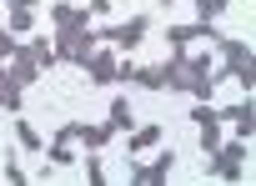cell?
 Listing matches in <instances>:
<instances>
[{"mask_svg":"<svg viewBox=\"0 0 256 186\" xmlns=\"http://www.w3.org/2000/svg\"><path fill=\"white\" fill-rule=\"evenodd\" d=\"M10 61H16V66H10V81H16V86H30V81L40 76V61H36V56H30L26 46H20V51H16Z\"/></svg>","mask_w":256,"mask_h":186,"instance_id":"8","label":"cell"},{"mask_svg":"<svg viewBox=\"0 0 256 186\" xmlns=\"http://www.w3.org/2000/svg\"><path fill=\"white\" fill-rule=\"evenodd\" d=\"M156 136H161V126H141V131L131 136V151H146V146H156Z\"/></svg>","mask_w":256,"mask_h":186,"instance_id":"15","label":"cell"},{"mask_svg":"<svg viewBox=\"0 0 256 186\" xmlns=\"http://www.w3.org/2000/svg\"><path fill=\"white\" fill-rule=\"evenodd\" d=\"M171 161H176L171 151H166V156H156V161H141V166H131V181H136V186H156V181H166Z\"/></svg>","mask_w":256,"mask_h":186,"instance_id":"4","label":"cell"},{"mask_svg":"<svg viewBox=\"0 0 256 186\" xmlns=\"http://www.w3.org/2000/svg\"><path fill=\"white\" fill-rule=\"evenodd\" d=\"M96 41H100V36H90L86 26L60 31V36H56V61H76V66H86V61L96 56Z\"/></svg>","mask_w":256,"mask_h":186,"instance_id":"2","label":"cell"},{"mask_svg":"<svg viewBox=\"0 0 256 186\" xmlns=\"http://www.w3.org/2000/svg\"><path fill=\"white\" fill-rule=\"evenodd\" d=\"M10 6H26V11H30V6H36V0H10Z\"/></svg>","mask_w":256,"mask_h":186,"instance_id":"20","label":"cell"},{"mask_svg":"<svg viewBox=\"0 0 256 186\" xmlns=\"http://www.w3.org/2000/svg\"><path fill=\"white\" fill-rule=\"evenodd\" d=\"M151 31V21L146 16H136V21H126V26H110L100 41H110V46H120V51H131V46H141V36Z\"/></svg>","mask_w":256,"mask_h":186,"instance_id":"3","label":"cell"},{"mask_svg":"<svg viewBox=\"0 0 256 186\" xmlns=\"http://www.w3.org/2000/svg\"><path fill=\"white\" fill-rule=\"evenodd\" d=\"M26 51H30V56H36L40 66H56V46H46V41H30Z\"/></svg>","mask_w":256,"mask_h":186,"instance_id":"17","label":"cell"},{"mask_svg":"<svg viewBox=\"0 0 256 186\" xmlns=\"http://www.w3.org/2000/svg\"><path fill=\"white\" fill-rule=\"evenodd\" d=\"M16 51H20V46H16V41H10V36H6V31H0V66H6V61H10V56H16Z\"/></svg>","mask_w":256,"mask_h":186,"instance_id":"19","label":"cell"},{"mask_svg":"<svg viewBox=\"0 0 256 186\" xmlns=\"http://www.w3.org/2000/svg\"><path fill=\"white\" fill-rule=\"evenodd\" d=\"M0 106H10V111H20V86L6 76V66H0Z\"/></svg>","mask_w":256,"mask_h":186,"instance_id":"13","label":"cell"},{"mask_svg":"<svg viewBox=\"0 0 256 186\" xmlns=\"http://www.w3.org/2000/svg\"><path fill=\"white\" fill-rule=\"evenodd\" d=\"M86 71H90L96 81H116V71H120V66H116V56H110V51H96V56L86 61Z\"/></svg>","mask_w":256,"mask_h":186,"instance_id":"9","label":"cell"},{"mask_svg":"<svg viewBox=\"0 0 256 186\" xmlns=\"http://www.w3.org/2000/svg\"><path fill=\"white\" fill-rule=\"evenodd\" d=\"M10 31H16V36L30 31V11H26V6H10Z\"/></svg>","mask_w":256,"mask_h":186,"instance_id":"18","label":"cell"},{"mask_svg":"<svg viewBox=\"0 0 256 186\" xmlns=\"http://www.w3.org/2000/svg\"><path fill=\"white\" fill-rule=\"evenodd\" d=\"M226 6H231V0H196V16H201V21H216Z\"/></svg>","mask_w":256,"mask_h":186,"instance_id":"16","label":"cell"},{"mask_svg":"<svg viewBox=\"0 0 256 186\" xmlns=\"http://www.w3.org/2000/svg\"><path fill=\"white\" fill-rule=\"evenodd\" d=\"M50 21H56L60 31H76V26H86V11H80V6H56Z\"/></svg>","mask_w":256,"mask_h":186,"instance_id":"10","label":"cell"},{"mask_svg":"<svg viewBox=\"0 0 256 186\" xmlns=\"http://www.w3.org/2000/svg\"><path fill=\"white\" fill-rule=\"evenodd\" d=\"M241 161H246V146H241V141H236V146H216V176L236 181V176H241Z\"/></svg>","mask_w":256,"mask_h":186,"instance_id":"5","label":"cell"},{"mask_svg":"<svg viewBox=\"0 0 256 186\" xmlns=\"http://www.w3.org/2000/svg\"><path fill=\"white\" fill-rule=\"evenodd\" d=\"M191 121H196V126H201V151H216V146H221V131H216V111H211V106H206V101H201V106H196V116H191Z\"/></svg>","mask_w":256,"mask_h":186,"instance_id":"6","label":"cell"},{"mask_svg":"<svg viewBox=\"0 0 256 186\" xmlns=\"http://www.w3.org/2000/svg\"><path fill=\"white\" fill-rule=\"evenodd\" d=\"M60 136L66 141H86V146H106L110 141V126H80V121H70V126H60Z\"/></svg>","mask_w":256,"mask_h":186,"instance_id":"7","label":"cell"},{"mask_svg":"<svg viewBox=\"0 0 256 186\" xmlns=\"http://www.w3.org/2000/svg\"><path fill=\"white\" fill-rule=\"evenodd\" d=\"M110 131H131V106H126V96H116L110 101V121H106Z\"/></svg>","mask_w":256,"mask_h":186,"instance_id":"12","label":"cell"},{"mask_svg":"<svg viewBox=\"0 0 256 186\" xmlns=\"http://www.w3.org/2000/svg\"><path fill=\"white\" fill-rule=\"evenodd\" d=\"M16 136H20V146H26V151H40V136H36V126H30V121H16Z\"/></svg>","mask_w":256,"mask_h":186,"instance_id":"14","label":"cell"},{"mask_svg":"<svg viewBox=\"0 0 256 186\" xmlns=\"http://www.w3.org/2000/svg\"><path fill=\"white\" fill-rule=\"evenodd\" d=\"M216 46H221V56H226V76H236L246 91L256 86V61H251V51L236 41V36H216Z\"/></svg>","mask_w":256,"mask_h":186,"instance_id":"1","label":"cell"},{"mask_svg":"<svg viewBox=\"0 0 256 186\" xmlns=\"http://www.w3.org/2000/svg\"><path fill=\"white\" fill-rule=\"evenodd\" d=\"M226 121H236V131H241V136H251V131H256V111H251V101L231 106V111H226Z\"/></svg>","mask_w":256,"mask_h":186,"instance_id":"11","label":"cell"}]
</instances>
